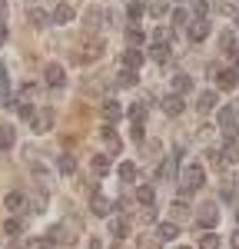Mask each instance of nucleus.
Masks as SVG:
<instances>
[{"mask_svg": "<svg viewBox=\"0 0 239 249\" xmlns=\"http://www.w3.org/2000/svg\"><path fill=\"white\" fill-rule=\"evenodd\" d=\"M203 183H206V176H203V166H199V163L183 166V196H186V193H196Z\"/></svg>", "mask_w": 239, "mask_h": 249, "instance_id": "nucleus-1", "label": "nucleus"}, {"mask_svg": "<svg viewBox=\"0 0 239 249\" xmlns=\"http://www.w3.org/2000/svg\"><path fill=\"white\" fill-rule=\"evenodd\" d=\"M186 37H189V43H203V40L209 37V20L193 17V23H186Z\"/></svg>", "mask_w": 239, "mask_h": 249, "instance_id": "nucleus-2", "label": "nucleus"}, {"mask_svg": "<svg viewBox=\"0 0 239 249\" xmlns=\"http://www.w3.org/2000/svg\"><path fill=\"white\" fill-rule=\"evenodd\" d=\"M199 223H203L206 230H216V223H219V206H216V203H203V210H199Z\"/></svg>", "mask_w": 239, "mask_h": 249, "instance_id": "nucleus-3", "label": "nucleus"}, {"mask_svg": "<svg viewBox=\"0 0 239 249\" xmlns=\"http://www.w3.org/2000/svg\"><path fill=\"white\" fill-rule=\"evenodd\" d=\"M213 80H216V87L219 90H233V87H236V80H239V73L236 70H213Z\"/></svg>", "mask_w": 239, "mask_h": 249, "instance_id": "nucleus-4", "label": "nucleus"}, {"mask_svg": "<svg viewBox=\"0 0 239 249\" xmlns=\"http://www.w3.org/2000/svg\"><path fill=\"white\" fill-rule=\"evenodd\" d=\"M183 107H186V103H183V96H179V93H173V96L163 100V113H166V116H179V113H183Z\"/></svg>", "mask_w": 239, "mask_h": 249, "instance_id": "nucleus-5", "label": "nucleus"}, {"mask_svg": "<svg viewBox=\"0 0 239 249\" xmlns=\"http://www.w3.org/2000/svg\"><path fill=\"white\" fill-rule=\"evenodd\" d=\"M50 20H53V23H70V20H73V7H70V3H57L53 14H50Z\"/></svg>", "mask_w": 239, "mask_h": 249, "instance_id": "nucleus-6", "label": "nucleus"}, {"mask_svg": "<svg viewBox=\"0 0 239 249\" xmlns=\"http://www.w3.org/2000/svg\"><path fill=\"white\" fill-rule=\"evenodd\" d=\"M47 83H50V87H63V83H67V73H63L60 63H50V67H47Z\"/></svg>", "mask_w": 239, "mask_h": 249, "instance_id": "nucleus-7", "label": "nucleus"}, {"mask_svg": "<svg viewBox=\"0 0 239 249\" xmlns=\"http://www.w3.org/2000/svg\"><path fill=\"white\" fill-rule=\"evenodd\" d=\"M110 232H113V239H126V236H130V223H126L123 216H113V219H110Z\"/></svg>", "mask_w": 239, "mask_h": 249, "instance_id": "nucleus-8", "label": "nucleus"}, {"mask_svg": "<svg viewBox=\"0 0 239 249\" xmlns=\"http://www.w3.org/2000/svg\"><path fill=\"white\" fill-rule=\"evenodd\" d=\"M123 67H126V70H139V67H143V53H139L137 47H130V50L123 53Z\"/></svg>", "mask_w": 239, "mask_h": 249, "instance_id": "nucleus-9", "label": "nucleus"}, {"mask_svg": "<svg viewBox=\"0 0 239 249\" xmlns=\"http://www.w3.org/2000/svg\"><path fill=\"white\" fill-rule=\"evenodd\" d=\"M50 123H53V110H50V107H47V110H40V116H34L37 133H47V130H50Z\"/></svg>", "mask_w": 239, "mask_h": 249, "instance_id": "nucleus-10", "label": "nucleus"}, {"mask_svg": "<svg viewBox=\"0 0 239 249\" xmlns=\"http://www.w3.org/2000/svg\"><path fill=\"white\" fill-rule=\"evenodd\" d=\"M176 223H159L156 226V239L159 243H170V239H176Z\"/></svg>", "mask_w": 239, "mask_h": 249, "instance_id": "nucleus-11", "label": "nucleus"}, {"mask_svg": "<svg viewBox=\"0 0 239 249\" xmlns=\"http://www.w3.org/2000/svg\"><path fill=\"white\" fill-rule=\"evenodd\" d=\"M173 90H176L179 96L189 93V90H193V77H189V73H176V77H173Z\"/></svg>", "mask_w": 239, "mask_h": 249, "instance_id": "nucleus-12", "label": "nucleus"}, {"mask_svg": "<svg viewBox=\"0 0 239 249\" xmlns=\"http://www.w3.org/2000/svg\"><path fill=\"white\" fill-rule=\"evenodd\" d=\"M196 107L203 110V113H209V110L216 107V90H203V93H199V100H196Z\"/></svg>", "mask_w": 239, "mask_h": 249, "instance_id": "nucleus-13", "label": "nucleus"}, {"mask_svg": "<svg viewBox=\"0 0 239 249\" xmlns=\"http://www.w3.org/2000/svg\"><path fill=\"white\" fill-rule=\"evenodd\" d=\"M3 206H7L10 213H20L23 210V193H17V190L7 193V196H3Z\"/></svg>", "mask_w": 239, "mask_h": 249, "instance_id": "nucleus-14", "label": "nucleus"}, {"mask_svg": "<svg viewBox=\"0 0 239 249\" xmlns=\"http://www.w3.org/2000/svg\"><path fill=\"white\" fill-rule=\"evenodd\" d=\"M57 170L63 173V176H73V170H77V160L70 153H63V156H57Z\"/></svg>", "mask_w": 239, "mask_h": 249, "instance_id": "nucleus-15", "label": "nucleus"}, {"mask_svg": "<svg viewBox=\"0 0 239 249\" xmlns=\"http://www.w3.org/2000/svg\"><path fill=\"white\" fill-rule=\"evenodd\" d=\"M10 146H14V126L0 123V153H7Z\"/></svg>", "mask_w": 239, "mask_h": 249, "instance_id": "nucleus-16", "label": "nucleus"}, {"mask_svg": "<svg viewBox=\"0 0 239 249\" xmlns=\"http://www.w3.org/2000/svg\"><path fill=\"white\" fill-rule=\"evenodd\" d=\"M93 213H97V216H110V213H113V203H110L106 196H93Z\"/></svg>", "mask_w": 239, "mask_h": 249, "instance_id": "nucleus-17", "label": "nucleus"}, {"mask_svg": "<svg viewBox=\"0 0 239 249\" xmlns=\"http://www.w3.org/2000/svg\"><path fill=\"white\" fill-rule=\"evenodd\" d=\"M219 156H222V163H239V143H226Z\"/></svg>", "mask_w": 239, "mask_h": 249, "instance_id": "nucleus-18", "label": "nucleus"}, {"mask_svg": "<svg viewBox=\"0 0 239 249\" xmlns=\"http://www.w3.org/2000/svg\"><path fill=\"white\" fill-rule=\"evenodd\" d=\"M120 179H123V183H133V179H137V163H130V160L120 163Z\"/></svg>", "mask_w": 239, "mask_h": 249, "instance_id": "nucleus-19", "label": "nucleus"}, {"mask_svg": "<svg viewBox=\"0 0 239 249\" xmlns=\"http://www.w3.org/2000/svg\"><path fill=\"white\" fill-rule=\"evenodd\" d=\"M103 140H106V146H110V156L120 153V140H117V133H113V126H103Z\"/></svg>", "mask_w": 239, "mask_h": 249, "instance_id": "nucleus-20", "label": "nucleus"}, {"mask_svg": "<svg viewBox=\"0 0 239 249\" xmlns=\"http://www.w3.org/2000/svg\"><path fill=\"white\" fill-rule=\"evenodd\" d=\"M150 57L156 60V63H166V60H170V47H166V43H156V47H150Z\"/></svg>", "mask_w": 239, "mask_h": 249, "instance_id": "nucleus-21", "label": "nucleus"}, {"mask_svg": "<svg viewBox=\"0 0 239 249\" xmlns=\"http://www.w3.org/2000/svg\"><path fill=\"white\" fill-rule=\"evenodd\" d=\"M30 23H34V27H47V23H50V14H43V10H40V7H34V10H30Z\"/></svg>", "mask_w": 239, "mask_h": 249, "instance_id": "nucleus-22", "label": "nucleus"}, {"mask_svg": "<svg viewBox=\"0 0 239 249\" xmlns=\"http://www.w3.org/2000/svg\"><path fill=\"white\" fill-rule=\"evenodd\" d=\"M103 116H106L110 123L120 120V103H117V100H106V103H103Z\"/></svg>", "mask_w": 239, "mask_h": 249, "instance_id": "nucleus-23", "label": "nucleus"}, {"mask_svg": "<svg viewBox=\"0 0 239 249\" xmlns=\"http://www.w3.org/2000/svg\"><path fill=\"white\" fill-rule=\"evenodd\" d=\"M143 10H146V7H143V0H130V7H126V14H130V20H133V23L143 17Z\"/></svg>", "mask_w": 239, "mask_h": 249, "instance_id": "nucleus-24", "label": "nucleus"}, {"mask_svg": "<svg viewBox=\"0 0 239 249\" xmlns=\"http://www.w3.org/2000/svg\"><path fill=\"white\" fill-rule=\"evenodd\" d=\"M137 199L143 206H153V186H137Z\"/></svg>", "mask_w": 239, "mask_h": 249, "instance_id": "nucleus-25", "label": "nucleus"}, {"mask_svg": "<svg viewBox=\"0 0 239 249\" xmlns=\"http://www.w3.org/2000/svg\"><path fill=\"white\" fill-rule=\"evenodd\" d=\"M100 17H103V14H100L97 7H90V10H86V20H83V23H86L90 30H97V27H100Z\"/></svg>", "mask_w": 239, "mask_h": 249, "instance_id": "nucleus-26", "label": "nucleus"}, {"mask_svg": "<svg viewBox=\"0 0 239 249\" xmlns=\"http://www.w3.org/2000/svg\"><path fill=\"white\" fill-rule=\"evenodd\" d=\"M126 40H130V43H133V47H139V43H143V40H146V34H143V30H139V27H130V30H126Z\"/></svg>", "mask_w": 239, "mask_h": 249, "instance_id": "nucleus-27", "label": "nucleus"}, {"mask_svg": "<svg viewBox=\"0 0 239 249\" xmlns=\"http://www.w3.org/2000/svg\"><path fill=\"white\" fill-rule=\"evenodd\" d=\"M106 170H110V156H103V153L93 156V173H106Z\"/></svg>", "mask_w": 239, "mask_h": 249, "instance_id": "nucleus-28", "label": "nucleus"}, {"mask_svg": "<svg viewBox=\"0 0 239 249\" xmlns=\"http://www.w3.org/2000/svg\"><path fill=\"white\" fill-rule=\"evenodd\" d=\"M20 230H23V223H20V219H10V223H3V232H7L10 239H14V236H20Z\"/></svg>", "mask_w": 239, "mask_h": 249, "instance_id": "nucleus-29", "label": "nucleus"}, {"mask_svg": "<svg viewBox=\"0 0 239 249\" xmlns=\"http://www.w3.org/2000/svg\"><path fill=\"white\" fill-rule=\"evenodd\" d=\"M173 170H176V160H163V163H159V176H163V179H170Z\"/></svg>", "mask_w": 239, "mask_h": 249, "instance_id": "nucleus-30", "label": "nucleus"}, {"mask_svg": "<svg viewBox=\"0 0 239 249\" xmlns=\"http://www.w3.org/2000/svg\"><path fill=\"white\" fill-rule=\"evenodd\" d=\"M117 83H120V87H133V83H137V70H123Z\"/></svg>", "mask_w": 239, "mask_h": 249, "instance_id": "nucleus-31", "label": "nucleus"}, {"mask_svg": "<svg viewBox=\"0 0 239 249\" xmlns=\"http://www.w3.org/2000/svg\"><path fill=\"white\" fill-rule=\"evenodd\" d=\"M17 113L23 116V120H30V123H34V116H37V110H34V103H20V107H17Z\"/></svg>", "mask_w": 239, "mask_h": 249, "instance_id": "nucleus-32", "label": "nucleus"}, {"mask_svg": "<svg viewBox=\"0 0 239 249\" xmlns=\"http://www.w3.org/2000/svg\"><path fill=\"white\" fill-rule=\"evenodd\" d=\"M229 47H233V30H222V34H219V50L226 53Z\"/></svg>", "mask_w": 239, "mask_h": 249, "instance_id": "nucleus-33", "label": "nucleus"}, {"mask_svg": "<svg viewBox=\"0 0 239 249\" xmlns=\"http://www.w3.org/2000/svg\"><path fill=\"white\" fill-rule=\"evenodd\" d=\"M189 10L193 17H206V0H189Z\"/></svg>", "mask_w": 239, "mask_h": 249, "instance_id": "nucleus-34", "label": "nucleus"}, {"mask_svg": "<svg viewBox=\"0 0 239 249\" xmlns=\"http://www.w3.org/2000/svg\"><path fill=\"white\" fill-rule=\"evenodd\" d=\"M170 37H173V34H170L166 27H156V30H153V40H156V43H170Z\"/></svg>", "mask_w": 239, "mask_h": 249, "instance_id": "nucleus-35", "label": "nucleus"}, {"mask_svg": "<svg viewBox=\"0 0 239 249\" xmlns=\"http://www.w3.org/2000/svg\"><path fill=\"white\" fill-rule=\"evenodd\" d=\"M199 249H219V236H203V243H199Z\"/></svg>", "mask_w": 239, "mask_h": 249, "instance_id": "nucleus-36", "label": "nucleus"}, {"mask_svg": "<svg viewBox=\"0 0 239 249\" xmlns=\"http://www.w3.org/2000/svg\"><path fill=\"white\" fill-rule=\"evenodd\" d=\"M130 116H133V123H143V120H146V107H143V103H137V107L130 110Z\"/></svg>", "mask_w": 239, "mask_h": 249, "instance_id": "nucleus-37", "label": "nucleus"}, {"mask_svg": "<svg viewBox=\"0 0 239 249\" xmlns=\"http://www.w3.org/2000/svg\"><path fill=\"white\" fill-rule=\"evenodd\" d=\"M173 23H176V27L189 23V10H176V14H173Z\"/></svg>", "mask_w": 239, "mask_h": 249, "instance_id": "nucleus-38", "label": "nucleus"}, {"mask_svg": "<svg viewBox=\"0 0 239 249\" xmlns=\"http://www.w3.org/2000/svg\"><path fill=\"white\" fill-rule=\"evenodd\" d=\"M30 249H53V243L43 236V239H34V243H30Z\"/></svg>", "mask_w": 239, "mask_h": 249, "instance_id": "nucleus-39", "label": "nucleus"}, {"mask_svg": "<svg viewBox=\"0 0 239 249\" xmlns=\"http://www.w3.org/2000/svg\"><path fill=\"white\" fill-rule=\"evenodd\" d=\"M130 136H133V140H143V123H133V126H130Z\"/></svg>", "mask_w": 239, "mask_h": 249, "instance_id": "nucleus-40", "label": "nucleus"}, {"mask_svg": "<svg viewBox=\"0 0 239 249\" xmlns=\"http://www.w3.org/2000/svg\"><path fill=\"white\" fill-rule=\"evenodd\" d=\"M173 216H176V219H186V216H189V213L183 210V206H179V203H173Z\"/></svg>", "mask_w": 239, "mask_h": 249, "instance_id": "nucleus-41", "label": "nucleus"}, {"mask_svg": "<svg viewBox=\"0 0 239 249\" xmlns=\"http://www.w3.org/2000/svg\"><path fill=\"white\" fill-rule=\"evenodd\" d=\"M219 196H222L226 203H233V196H236V193H233V186H222V193H219Z\"/></svg>", "mask_w": 239, "mask_h": 249, "instance_id": "nucleus-42", "label": "nucleus"}, {"mask_svg": "<svg viewBox=\"0 0 239 249\" xmlns=\"http://www.w3.org/2000/svg\"><path fill=\"white\" fill-rule=\"evenodd\" d=\"M86 249H103V243H100V239H90V243H86Z\"/></svg>", "mask_w": 239, "mask_h": 249, "instance_id": "nucleus-43", "label": "nucleus"}, {"mask_svg": "<svg viewBox=\"0 0 239 249\" xmlns=\"http://www.w3.org/2000/svg\"><path fill=\"white\" fill-rule=\"evenodd\" d=\"M233 246H236V249H239V232H233Z\"/></svg>", "mask_w": 239, "mask_h": 249, "instance_id": "nucleus-44", "label": "nucleus"}, {"mask_svg": "<svg viewBox=\"0 0 239 249\" xmlns=\"http://www.w3.org/2000/svg\"><path fill=\"white\" fill-rule=\"evenodd\" d=\"M143 249H156V243H143Z\"/></svg>", "mask_w": 239, "mask_h": 249, "instance_id": "nucleus-45", "label": "nucleus"}, {"mask_svg": "<svg viewBox=\"0 0 239 249\" xmlns=\"http://www.w3.org/2000/svg\"><path fill=\"white\" fill-rule=\"evenodd\" d=\"M113 249H126V246H113Z\"/></svg>", "mask_w": 239, "mask_h": 249, "instance_id": "nucleus-46", "label": "nucleus"}, {"mask_svg": "<svg viewBox=\"0 0 239 249\" xmlns=\"http://www.w3.org/2000/svg\"><path fill=\"white\" fill-rule=\"evenodd\" d=\"M236 27H239V14H236Z\"/></svg>", "mask_w": 239, "mask_h": 249, "instance_id": "nucleus-47", "label": "nucleus"}, {"mask_svg": "<svg viewBox=\"0 0 239 249\" xmlns=\"http://www.w3.org/2000/svg\"><path fill=\"white\" fill-rule=\"evenodd\" d=\"M236 186H239V176H236Z\"/></svg>", "mask_w": 239, "mask_h": 249, "instance_id": "nucleus-48", "label": "nucleus"}, {"mask_svg": "<svg viewBox=\"0 0 239 249\" xmlns=\"http://www.w3.org/2000/svg\"><path fill=\"white\" fill-rule=\"evenodd\" d=\"M236 219H239V210H236Z\"/></svg>", "mask_w": 239, "mask_h": 249, "instance_id": "nucleus-49", "label": "nucleus"}, {"mask_svg": "<svg viewBox=\"0 0 239 249\" xmlns=\"http://www.w3.org/2000/svg\"><path fill=\"white\" fill-rule=\"evenodd\" d=\"M179 249H186V246H179Z\"/></svg>", "mask_w": 239, "mask_h": 249, "instance_id": "nucleus-50", "label": "nucleus"}]
</instances>
